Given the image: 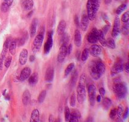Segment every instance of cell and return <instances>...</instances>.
Returning a JSON list of instances; mask_svg holds the SVG:
<instances>
[{
	"mask_svg": "<svg viewBox=\"0 0 129 122\" xmlns=\"http://www.w3.org/2000/svg\"><path fill=\"white\" fill-rule=\"evenodd\" d=\"M6 90H5V91L3 92V95H6Z\"/></svg>",
	"mask_w": 129,
	"mask_h": 122,
	"instance_id": "cell-60",
	"label": "cell"
},
{
	"mask_svg": "<svg viewBox=\"0 0 129 122\" xmlns=\"http://www.w3.org/2000/svg\"><path fill=\"white\" fill-rule=\"evenodd\" d=\"M31 99V95L30 93V91L26 89L23 92L22 96V102L24 105H27L30 103Z\"/></svg>",
	"mask_w": 129,
	"mask_h": 122,
	"instance_id": "cell-18",
	"label": "cell"
},
{
	"mask_svg": "<svg viewBox=\"0 0 129 122\" xmlns=\"http://www.w3.org/2000/svg\"><path fill=\"white\" fill-rule=\"evenodd\" d=\"M72 48H73V46L72 44H70L69 46V47H67V54H68V55H70V53L72 52Z\"/></svg>",
	"mask_w": 129,
	"mask_h": 122,
	"instance_id": "cell-51",
	"label": "cell"
},
{
	"mask_svg": "<svg viewBox=\"0 0 129 122\" xmlns=\"http://www.w3.org/2000/svg\"><path fill=\"white\" fill-rule=\"evenodd\" d=\"M112 0H104V2L105 4H106V5H109L111 3H112Z\"/></svg>",
	"mask_w": 129,
	"mask_h": 122,
	"instance_id": "cell-55",
	"label": "cell"
},
{
	"mask_svg": "<svg viewBox=\"0 0 129 122\" xmlns=\"http://www.w3.org/2000/svg\"><path fill=\"white\" fill-rule=\"evenodd\" d=\"M12 57L11 56H9L5 60L4 63V66H5V67H6V68H9V67H10V64H11L12 63Z\"/></svg>",
	"mask_w": 129,
	"mask_h": 122,
	"instance_id": "cell-41",
	"label": "cell"
},
{
	"mask_svg": "<svg viewBox=\"0 0 129 122\" xmlns=\"http://www.w3.org/2000/svg\"><path fill=\"white\" fill-rule=\"evenodd\" d=\"M110 25H106L104 27V28H103V29H102L101 31H103V32L104 33V35H106L107 33V32L109 31V29H110Z\"/></svg>",
	"mask_w": 129,
	"mask_h": 122,
	"instance_id": "cell-46",
	"label": "cell"
},
{
	"mask_svg": "<svg viewBox=\"0 0 129 122\" xmlns=\"http://www.w3.org/2000/svg\"><path fill=\"white\" fill-rule=\"evenodd\" d=\"M103 47L101 46H99L98 44H93L88 49L89 51V54L92 55L93 57H96L100 56L103 52Z\"/></svg>",
	"mask_w": 129,
	"mask_h": 122,
	"instance_id": "cell-10",
	"label": "cell"
},
{
	"mask_svg": "<svg viewBox=\"0 0 129 122\" xmlns=\"http://www.w3.org/2000/svg\"><path fill=\"white\" fill-rule=\"evenodd\" d=\"M54 121V117H53V115H49V121L50 122H52Z\"/></svg>",
	"mask_w": 129,
	"mask_h": 122,
	"instance_id": "cell-54",
	"label": "cell"
},
{
	"mask_svg": "<svg viewBox=\"0 0 129 122\" xmlns=\"http://www.w3.org/2000/svg\"><path fill=\"white\" fill-rule=\"evenodd\" d=\"M88 94L89 98L90 105L93 106L95 105L96 100V88L95 86L91 85L88 88Z\"/></svg>",
	"mask_w": 129,
	"mask_h": 122,
	"instance_id": "cell-6",
	"label": "cell"
},
{
	"mask_svg": "<svg viewBox=\"0 0 129 122\" xmlns=\"http://www.w3.org/2000/svg\"><path fill=\"white\" fill-rule=\"evenodd\" d=\"M127 9V4H122L117 8L116 10V13L117 15H120L122 12H124Z\"/></svg>",
	"mask_w": 129,
	"mask_h": 122,
	"instance_id": "cell-37",
	"label": "cell"
},
{
	"mask_svg": "<svg viewBox=\"0 0 129 122\" xmlns=\"http://www.w3.org/2000/svg\"><path fill=\"white\" fill-rule=\"evenodd\" d=\"M122 113H123L122 108L121 106H118V109H116V115L117 117H118V120H117V121H123L122 118Z\"/></svg>",
	"mask_w": 129,
	"mask_h": 122,
	"instance_id": "cell-35",
	"label": "cell"
},
{
	"mask_svg": "<svg viewBox=\"0 0 129 122\" xmlns=\"http://www.w3.org/2000/svg\"><path fill=\"white\" fill-rule=\"evenodd\" d=\"M112 105V102L109 98L106 97L102 101V105L105 110H108Z\"/></svg>",
	"mask_w": 129,
	"mask_h": 122,
	"instance_id": "cell-26",
	"label": "cell"
},
{
	"mask_svg": "<svg viewBox=\"0 0 129 122\" xmlns=\"http://www.w3.org/2000/svg\"><path fill=\"white\" fill-rule=\"evenodd\" d=\"M79 121V118L77 116L75 115V114H72V113H70V118L69 121L70 122H78Z\"/></svg>",
	"mask_w": 129,
	"mask_h": 122,
	"instance_id": "cell-42",
	"label": "cell"
},
{
	"mask_svg": "<svg viewBox=\"0 0 129 122\" xmlns=\"http://www.w3.org/2000/svg\"><path fill=\"white\" fill-rule=\"evenodd\" d=\"M74 22H75V25L76 26H79V18L78 16L77 15H75L74 17Z\"/></svg>",
	"mask_w": 129,
	"mask_h": 122,
	"instance_id": "cell-48",
	"label": "cell"
},
{
	"mask_svg": "<svg viewBox=\"0 0 129 122\" xmlns=\"http://www.w3.org/2000/svg\"><path fill=\"white\" fill-rule=\"evenodd\" d=\"M64 116H65V120L66 121H69L70 116V111L68 106H66L64 109Z\"/></svg>",
	"mask_w": 129,
	"mask_h": 122,
	"instance_id": "cell-38",
	"label": "cell"
},
{
	"mask_svg": "<svg viewBox=\"0 0 129 122\" xmlns=\"http://www.w3.org/2000/svg\"><path fill=\"white\" fill-rule=\"evenodd\" d=\"M5 57L6 55H4V54H1V56H0V70H3V69Z\"/></svg>",
	"mask_w": 129,
	"mask_h": 122,
	"instance_id": "cell-43",
	"label": "cell"
},
{
	"mask_svg": "<svg viewBox=\"0 0 129 122\" xmlns=\"http://www.w3.org/2000/svg\"><path fill=\"white\" fill-rule=\"evenodd\" d=\"M71 113H72V114H75V115L77 116V117H78L79 118L81 117V115L80 112H79V111H78V110H76V109H73V110H72V112H71Z\"/></svg>",
	"mask_w": 129,
	"mask_h": 122,
	"instance_id": "cell-47",
	"label": "cell"
},
{
	"mask_svg": "<svg viewBox=\"0 0 129 122\" xmlns=\"http://www.w3.org/2000/svg\"><path fill=\"white\" fill-rule=\"evenodd\" d=\"M46 95H47V92H46V90H43V91L41 92L38 98V101L39 103H42L44 102L45 99H46Z\"/></svg>",
	"mask_w": 129,
	"mask_h": 122,
	"instance_id": "cell-34",
	"label": "cell"
},
{
	"mask_svg": "<svg viewBox=\"0 0 129 122\" xmlns=\"http://www.w3.org/2000/svg\"><path fill=\"white\" fill-rule=\"evenodd\" d=\"M99 92L100 93V95L101 96H104L106 94V91H105L104 88H101L99 89Z\"/></svg>",
	"mask_w": 129,
	"mask_h": 122,
	"instance_id": "cell-49",
	"label": "cell"
},
{
	"mask_svg": "<svg viewBox=\"0 0 129 122\" xmlns=\"http://www.w3.org/2000/svg\"><path fill=\"white\" fill-rule=\"evenodd\" d=\"M6 99L7 100H9L10 97L9 95H6Z\"/></svg>",
	"mask_w": 129,
	"mask_h": 122,
	"instance_id": "cell-59",
	"label": "cell"
},
{
	"mask_svg": "<svg viewBox=\"0 0 129 122\" xmlns=\"http://www.w3.org/2000/svg\"><path fill=\"white\" fill-rule=\"evenodd\" d=\"M33 13H34V12H33V11H30V12L28 13V14H27V17H28V18L30 17V16H31V15H32Z\"/></svg>",
	"mask_w": 129,
	"mask_h": 122,
	"instance_id": "cell-57",
	"label": "cell"
},
{
	"mask_svg": "<svg viewBox=\"0 0 129 122\" xmlns=\"http://www.w3.org/2000/svg\"><path fill=\"white\" fill-rule=\"evenodd\" d=\"M128 112H129L128 108H126V109H125V111H124V112H123V113H122V118L123 120H125V119L127 118V117H128Z\"/></svg>",
	"mask_w": 129,
	"mask_h": 122,
	"instance_id": "cell-45",
	"label": "cell"
},
{
	"mask_svg": "<svg viewBox=\"0 0 129 122\" xmlns=\"http://www.w3.org/2000/svg\"><path fill=\"white\" fill-rule=\"evenodd\" d=\"M31 75V69L29 67H24L21 70L19 76V80L23 81L26 80Z\"/></svg>",
	"mask_w": 129,
	"mask_h": 122,
	"instance_id": "cell-15",
	"label": "cell"
},
{
	"mask_svg": "<svg viewBox=\"0 0 129 122\" xmlns=\"http://www.w3.org/2000/svg\"><path fill=\"white\" fill-rule=\"evenodd\" d=\"M124 70L126 72V73L128 74L129 72V63H127L124 66Z\"/></svg>",
	"mask_w": 129,
	"mask_h": 122,
	"instance_id": "cell-50",
	"label": "cell"
},
{
	"mask_svg": "<svg viewBox=\"0 0 129 122\" xmlns=\"http://www.w3.org/2000/svg\"><path fill=\"white\" fill-rule=\"evenodd\" d=\"M28 58V51L27 49H24L19 54V62L21 65H24L27 63Z\"/></svg>",
	"mask_w": 129,
	"mask_h": 122,
	"instance_id": "cell-14",
	"label": "cell"
},
{
	"mask_svg": "<svg viewBox=\"0 0 129 122\" xmlns=\"http://www.w3.org/2000/svg\"><path fill=\"white\" fill-rule=\"evenodd\" d=\"M74 43L77 47H80L82 44V36L80 31L78 29L75 31Z\"/></svg>",
	"mask_w": 129,
	"mask_h": 122,
	"instance_id": "cell-17",
	"label": "cell"
},
{
	"mask_svg": "<svg viewBox=\"0 0 129 122\" xmlns=\"http://www.w3.org/2000/svg\"><path fill=\"white\" fill-rule=\"evenodd\" d=\"M37 25H38V19H34V20L31 22L30 28V37H34L37 32Z\"/></svg>",
	"mask_w": 129,
	"mask_h": 122,
	"instance_id": "cell-20",
	"label": "cell"
},
{
	"mask_svg": "<svg viewBox=\"0 0 129 122\" xmlns=\"http://www.w3.org/2000/svg\"><path fill=\"white\" fill-rule=\"evenodd\" d=\"M89 18H88L87 15L84 13L82 15L81 19V22H79L81 29L83 31H86L88 28L89 25Z\"/></svg>",
	"mask_w": 129,
	"mask_h": 122,
	"instance_id": "cell-13",
	"label": "cell"
},
{
	"mask_svg": "<svg viewBox=\"0 0 129 122\" xmlns=\"http://www.w3.org/2000/svg\"><path fill=\"white\" fill-rule=\"evenodd\" d=\"M10 41L9 39H7L4 42V45H3V51L1 54H4V55H6L7 51H8L9 47Z\"/></svg>",
	"mask_w": 129,
	"mask_h": 122,
	"instance_id": "cell-32",
	"label": "cell"
},
{
	"mask_svg": "<svg viewBox=\"0 0 129 122\" xmlns=\"http://www.w3.org/2000/svg\"><path fill=\"white\" fill-rule=\"evenodd\" d=\"M52 46H53V31H50L48 32L47 40L44 44V54H49L52 48Z\"/></svg>",
	"mask_w": 129,
	"mask_h": 122,
	"instance_id": "cell-7",
	"label": "cell"
},
{
	"mask_svg": "<svg viewBox=\"0 0 129 122\" xmlns=\"http://www.w3.org/2000/svg\"><path fill=\"white\" fill-rule=\"evenodd\" d=\"M16 41L13 40L10 42L9 50L10 54L12 55H14L16 54Z\"/></svg>",
	"mask_w": 129,
	"mask_h": 122,
	"instance_id": "cell-29",
	"label": "cell"
},
{
	"mask_svg": "<svg viewBox=\"0 0 129 122\" xmlns=\"http://www.w3.org/2000/svg\"><path fill=\"white\" fill-rule=\"evenodd\" d=\"M38 74L37 73H34L32 75H30V76L28 77V83L31 86H34L37 85V83L38 81Z\"/></svg>",
	"mask_w": 129,
	"mask_h": 122,
	"instance_id": "cell-23",
	"label": "cell"
},
{
	"mask_svg": "<svg viewBox=\"0 0 129 122\" xmlns=\"http://www.w3.org/2000/svg\"><path fill=\"white\" fill-rule=\"evenodd\" d=\"M78 78V73L76 70H74L72 74L71 79H70V86L73 88L76 85V83L77 81Z\"/></svg>",
	"mask_w": 129,
	"mask_h": 122,
	"instance_id": "cell-25",
	"label": "cell"
},
{
	"mask_svg": "<svg viewBox=\"0 0 129 122\" xmlns=\"http://www.w3.org/2000/svg\"><path fill=\"white\" fill-rule=\"evenodd\" d=\"M113 92L116 97L119 100L124 99L128 92L127 86L125 83L118 81L113 86Z\"/></svg>",
	"mask_w": 129,
	"mask_h": 122,
	"instance_id": "cell-4",
	"label": "cell"
},
{
	"mask_svg": "<svg viewBox=\"0 0 129 122\" xmlns=\"http://www.w3.org/2000/svg\"><path fill=\"white\" fill-rule=\"evenodd\" d=\"M35 57L34 55H30V56L29 60L30 62H34V61H35Z\"/></svg>",
	"mask_w": 129,
	"mask_h": 122,
	"instance_id": "cell-53",
	"label": "cell"
},
{
	"mask_svg": "<svg viewBox=\"0 0 129 122\" xmlns=\"http://www.w3.org/2000/svg\"><path fill=\"white\" fill-rule=\"evenodd\" d=\"M123 70H124V64L121 61H118L114 64L111 69V75L115 76L122 72Z\"/></svg>",
	"mask_w": 129,
	"mask_h": 122,
	"instance_id": "cell-8",
	"label": "cell"
},
{
	"mask_svg": "<svg viewBox=\"0 0 129 122\" xmlns=\"http://www.w3.org/2000/svg\"><path fill=\"white\" fill-rule=\"evenodd\" d=\"M88 56H89V51L87 48H85L83 50L81 54V60L83 62H85L88 59Z\"/></svg>",
	"mask_w": 129,
	"mask_h": 122,
	"instance_id": "cell-30",
	"label": "cell"
},
{
	"mask_svg": "<svg viewBox=\"0 0 129 122\" xmlns=\"http://www.w3.org/2000/svg\"><path fill=\"white\" fill-rule=\"evenodd\" d=\"M34 1L33 0H24L22 3V7L25 10H30L34 7Z\"/></svg>",
	"mask_w": 129,
	"mask_h": 122,
	"instance_id": "cell-22",
	"label": "cell"
},
{
	"mask_svg": "<svg viewBox=\"0 0 129 122\" xmlns=\"http://www.w3.org/2000/svg\"><path fill=\"white\" fill-rule=\"evenodd\" d=\"M87 41L91 44H95L98 41V30L93 28L87 35Z\"/></svg>",
	"mask_w": 129,
	"mask_h": 122,
	"instance_id": "cell-9",
	"label": "cell"
},
{
	"mask_svg": "<svg viewBox=\"0 0 129 122\" xmlns=\"http://www.w3.org/2000/svg\"><path fill=\"white\" fill-rule=\"evenodd\" d=\"M76 95L73 94L71 95L70 99V105L72 107H75L76 106Z\"/></svg>",
	"mask_w": 129,
	"mask_h": 122,
	"instance_id": "cell-40",
	"label": "cell"
},
{
	"mask_svg": "<svg viewBox=\"0 0 129 122\" xmlns=\"http://www.w3.org/2000/svg\"><path fill=\"white\" fill-rule=\"evenodd\" d=\"M116 115V109L115 108H113V109H111L110 114H109V117L111 119L114 120L115 118V117Z\"/></svg>",
	"mask_w": 129,
	"mask_h": 122,
	"instance_id": "cell-44",
	"label": "cell"
},
{
	"mask_svg": "<svg viewBox=\"0 0 129 122\" xmlns=\"http://www.w3.org/2000/svg\"><path fill=\"white\" fill-rule=\"evenodd\" d=\"M120 27H121V22H120V19L118 16H116L115 18L113 24V28L112 30V35L113 37H116L119 34L121 29H120Z\"/></svg>",
	"mask_w": 129,
	"mask_h": 122,
	"instance_id": "cell-11",
	"label": "cell"
},
{
	"mask_svg": "<svg viewBox=\"0 0 129 122\" xmlns=\"http://www.w3.org/2000/svg\"><path fill=\"white\" fill-rule=\"evenodd\" d=\"M98 40L100 41V43L102 46H106V39L105 38V35L101 30L98 31Z\"/></svg>",
	"mask_w": 129,
	"mask_h": 122,
	"instance_id": "cell-27",
	"label": "cell"
},
{
	"mask_svg": "<svg viewBox=\"0 0 129 122\" xmlns=\"http://www.w3.org/2000/svg\"><path fill=\"white\" fill-rule=\"evenodd\" d=\"M85 81H86V76L84 74H83L79 78V83L76 88V98L78 103L80 104L83 103L86 98Z\"/></svg>",
	"mask_w": 129,
	"mask_h": 122,
	"instance_id": "cell-3",
	"label": "cell"
},
{
	"mask_svg": "<svg viewBox=\"0 0 129 122\" xmlns=\"http://www.w3.org/2000/svg\"><path fill=\"white\" fill-rule=\"evenodd\" d=\"M54 74H55V72H54L53 67H48L46 70V74H45V80L49 83L52 82L53 80Z\"/></svg>",
	"mask_w": 129,
	"mask_h": 122,
	"instance_id": "cell-16",
	"label": "cell"
},
{
	"mask_svg": "<svg viewBox=\"0 0 129 122\" xmlns=\"http://www.w3.org/2000/svg\"><path fill=\"white\" fill-rule=\"evenodd\" d=\"M116 1H119V0H116Z\"/></svg>",
	"mask_w": 129,
	"mask_h": 122,
	"instance_id": "cell-61",
	"label": "cell"
},
{
	"mask_svg": "<svg viewBox=\"0 0 129 122\" xmlns=\"http://www.w3.org/2000/svg\"><path fill=\"white\" fill-rule=\"evenodd\" d=\"M13 0H4V2L1 4V10L3 12H6L9 10L10 6L12 4Z\"/></svg>",
	"mask_w": 129,
	"mask_h": 122,
	"instance_id": "cell-21",
	"label": "cell"
},
{
	"mask_svg": "<svg viewBox=\"0 0 129 122\" xmlns=\"http://www.w3.org/2000/svg\"><path fill=\"white\" fill-rule=\"evenodd\" d=\"M30 121L31 122H38L40 121V112H39L38 109H34L32 111L30 115Z\"/></svg>",
	"mask_w": 129,
	"mask_h": 122,
	"instance_id": "cell-24",
	"label": "cell"
},
{
	"mask_svg": "<svg viewBox=\"0 0 129 122\" xmlns=\"http://www.w3.org/2000/svg\"><path fill=\"white\" fill-rule=\"evenodd\" d=\"M66 28V22L64 20L60 21L57 28V34L59 35H61L64 33Z\"/></svg>",
	"mask_w": 129,
	"mask_h": 122,
	"instance_id": "cell-19",
	"label": "cell"
},
{
	"mask_svg": "<svg viewBox=\"0 0 129 122\" xmlns=\"http://www.w3.org/2000/svg\"><path fill=\"white\" fill-rule=\"evenodd\" d=\"M96 100L97 102L100 103V102L101 101V96L100 95H99L97 96L96 98Z\"/></svg>",
	"mask_w": 129,
	"mask_h": 122,
	"instance_id": "cell-56",
	"label": "cell"
},
{
	"mask_svg": "<svg viewBox=\"0 0 129 122\" xmlns=\"http://www.w3.org/2000/svg\"><path fill=\"white\" fill-rule=\"evenodd\" d=\"M69 41V36L67 33H64L61 35V46H66Z\"/></svg>",
	"mask_w": 129,
	"mask_h": 122,
	"instance_id": "cell-28",
	"label": "cell"
},
{
	"mask_svg": "<svg viewBox=\"0 0 129 122\" xmlns=\"http://www.w3.org/2000/svg\"><path fill=\"white\" fill-rule=\"evenodd\" d=\"M67 54V47L66 46H61L59 48V52H58L57 60L58 63H62L64 62L66 57Z\"/></svg>",
	"mask_w": 129,
	"mask_h": 122,
	"instance_id": "cell-12",
	"label": "cell"
},
{
	"mask_svg": "<svg viewBox=\"0 0 129 122\" xmlns=\"http://www.w3.org/2000/svg\"><path fill=\"white\" fill-rule=\"evenodd\" d=\"M93 120L92 117H88V118L87 120V121H93Z\"/></svg>",
	"mask_w": 129,
	"mask_h": 122,
	"instance_id": "cell-58",
	"label": "cell"
},
{
	"mask_svg": "<svg viewBox=\"0 0 129 122\" xmlns=\"http://www.w3.org/2000/svg\"><path fill=\"white\" fill-rule=\"evenodd\" d=\"M101 0H87V15L90 21H93L96 17L101 5Z\"/></svg>",
	"mask_w": 129,
	"mask_h": 122,
	"instance_id": "cell-2",
	"label": "cell"
},
{
	"mask_svg": "<svg viewBox=\"0 0 129 122\" xmlns=\"http://www.w3.org/2000/svg\"><path fill=\"white\" fill-rule=\"evenodd\" d=\"M121 21L124 23L126 22H128L129 21V12L127 11L124 14L122 15V17H121Z\"/></svg>",
	"mask_w": 129,
	"mask_h": 122,
	"instance_id": "cell-39",
	"label": "cell"
},
{
	"mask_svg": "<svg viewBox=\"0 0 129 122\" xmlns=\"http://www.w3.org/2000/svg\"><path fill=\"white\" fill-rule=\"evenodd\" d=\"M90 75L94 80H98L103 76L106 71V66L100 59L92 61L88 64Z\"/></svg>",
	"mask_w": 129,
	"mask_h": 122,
	"instance_id": "cell-1",
	"label": "cell"
},
{
	"mask_svg": "<svg viewBox=\"0 0 129 122\" xmlns=\"http://www.w3.org/2000/svg\"><path fill=\"white\" fill-rule=\"evenodd\" d=\"M25 40L24 38H21L19 40V46H22V45H24V44L25 43Z\"/></svg>",
	"mask_w": 129,
	"mask_h": 122,
	"instance_id": "cell-52",
	"label": "cell"
},
{
	"mask_svg": "<svg viewBox=\"0 0 129 122\" xmlns=\"http://www.w3.org/2000/svg\"><path fill=\"white\" fill-rule=\"evenodd\" d=\"M106 46L112 49H115L116 45H115V42L113 38H109L108 40H106Z\"/></svg>",
	"mask_w": 129,
	"mask_h": 122,
	"instance_id": "cell-33",
	"label": "cell"
},
{
	"mask_svg": "<svg viewBox=\"0 0 129 122\" xmlns=\"http://www.w3.org/2000/svg\"><path fill=\"white\" fill-rule=\"evenodd\" d=\"M43 40H44V32H42L41 31V32L38 35H37L34 39L32 47L33 52L37 53L40 51V49L41 47L42 44H43Z\"/></svg>",
	"mask_w": 129,
	"mask_h": 122,
	"instance_id": "cell-5",
	"label": "cell"
},
{
	"mask_svg": "<svg viewBox=\"0 0 129 122\" xmlns=\"http://www.w3.org/2000/svg\"><path fill=\"white\" fill-rule=\"evenodd\" d=\"M121 32L124 35H128L129 32V24L128 22L124 23V25L122 26V29H121Z\"/></svg>",
	"mask_w": 129,
	"mask_h": 122,
	"instance_id": "cell-36",
	"label": "cell"
},
{
	"mask_svg": "<svg viewBox=\"0 0 129 122\" xmlns=\"http://www.w3.org/2000/svg\"><path fill=\"white\" fill-rule=\"evenodd\" d=\"M75 67V64L73 63H70L68 66H67V67L65 69V71H64V75L65 77L68 76L70 74V73L73 70V69Z\"/></svg>",
	"mask_w": 129,
	"mask_h": 122,
	"instance_id": "cell-31",
	"label": "cell"
}]
</instances>
